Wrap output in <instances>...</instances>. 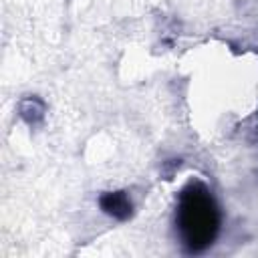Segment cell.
I'll return each mask as SVG.
<instances>
[{
	"mask_svg": "<svg viewBox=\"0 0 258 258\" xmlns=\"http://www.w3.org/2000/svg\"><path fill=\"white\" fill-rule=\"evenodd\" d=\"M222 214L214 194L202 181H189L177 198L175 206V230L181 246L200 254L208 250L220 232Z\"/></svg>",
	"mask_w": 258,
	"mask_h": 258,
	"instance_id": "cell-1",
	"label": "cell"
},
{
	"mask_svg": "<svg viewBox=\"0 0 258 258\" xmlns=\"http://www.w3.org/2000/svg\"><path fill=\"white\" fill-rule=\"evenodd\" d=\"M101 212L117 222H125L133 216V200L129 191L125 189H113V191H103L97 200Z\"/></svg>",
	"mask_w": 258,
	"mask_h": 258,
	"instance_id": "cell-2",
	"label": "cell"
},
{
	"mask_svg": "<svg viewBox=\"0 0 258 258\" xmlns=\"http://www.w3.org/2000/svg\"><path fill=\"white\" fill-rule=\"evenodd\" d=\"M44 113H46V105L42 99H38L36 95H26L24 99H20L18 103V115L20 119L30 125V127H36L44 121Z\"/></svg>",
	"mask_w": 258,
	"mask_h": 258,
	"instance_id": "cell-3",
	"label": "cell"
}]
</instances>
